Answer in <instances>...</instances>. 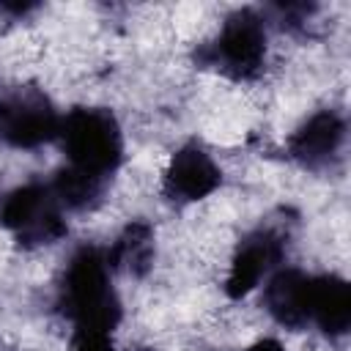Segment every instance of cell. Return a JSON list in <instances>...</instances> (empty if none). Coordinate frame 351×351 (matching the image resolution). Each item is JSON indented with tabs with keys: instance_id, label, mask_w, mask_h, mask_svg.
<instances>
[{
	"instance_id": "11",
	"label": "cell",
	"mask_w": 351,
	"mask_h": 351,
	"mask_svg": "<svg viewBox=\"0 0 351 351\" xmlns=\"http://www.w3.org/2000/svg\"><path fill=\"white\" fill-rule=\"evenodd\" d=\"M104 258L112 274H129L134 280L145 277L154 263V228L143 219L129 222L104 250Z\"/></svg>"
},
{
	"instance_id": "2",
	"label": "cell",
	"mask_w": 351,
	"mask_h": 351,
	"mask_svg": "<svg viewBox=\"0 0 351 351\" xmlns=\"http://www.w3.org/2000/svg\"><path fill=\"white\" fill-rule=\"evenodd\" d=\"M69 167L110 178L123 162V134L104 107H74L60 115L58 132Z\"/></svg>"
},
{
	"instance_id": "4",
	"label": "cell",
	"mask_w": 351,
	"mask_h": 351,
	"mask_svg": "<svg viewBox=\"0 0 351 351\" xmlns=\"http://www.w3.org/2000/svg\"><path fill=\"white\" fill-rule=\"evenodd\" d=\"M0 225L25 250L55 244L69 233L58 197L52 195L49 184L41 181H30L5 195L0 203Z\"/></svg>"
},
{
	"instance_id": "13",
	"label": "cell",
	"mask_w": 351,
	"mask_h": 351,
	"mask_svg": "<svg viewBox=\"0 0 351 351\" xmlns=\"http://www.w3.org/2000/svg\"><path fill=\"white\" fill-rule=\"evenodd\" d=\"M66 351H115V340H112V332L71 329Z\"/></svg>"
},
{
	"instance_id": "8",
	"label": "cell",
	"mask_w": 351,
	"mask_h": 351,
	"mask_svg": "<svg viewBox=\"0 0 351 351\" xmlns=\"http://www.w3.org/2000/svg\"><path fill=\"white\" fill-rule=\"evenodd\" d=\"M343 143H346L343 115L335 110H318L304 123H299V129L288 137V156L307 170H324L340 154Z\"/></svg>"
},
{
	"instance_id": "3",
	"label": "cell",
	"mask_w": 351,
	"mask_h": 351,
	"mask_svg": "<svg viewBox=\"0 0 351 351\" xmlns=\"http://www.w3.org/2000/svg\"><path fill=\"white\" fill-rule=\"evenodd\" d=\"M266 60V22L255 8H236L225 16L219 33L197 47L195 63L230 80H252Z\"/></svg>"
},
{
	"instance_id": "7",
	"label": "cell",
	"mask_w": 351,
	"mask_h": 351,
	"mask_svg": "<svg viewBox=\"0 0 351 351\" xmlns=\"http://www.w3.org/2000/svg\"><path fill=\"white\" fill-rule=\"evenodd\" d=\"M222 184V170L197 143H184L162 176V195L170 203H197Z\"/></svg>"
},
{
	"instance_id": "9",
	"label": "cell",
	"mask_w": 351,
	"mask_h": 351,
	"mask_svg": "<svg viewBox=\"0 0 351 351\" xmlns=\"http://www.w3.org/2000/svg\"><path fill=\"white\" fill-rule=\"evenodd\" d=\"M310 302H313V274L293 266H280L266 277L263 307L280 326L304 329L310 324Z\"/></svg>"
},
{
	"instance_id": "5",
	"label": "cell",
	"mask_w": 351,
	"mask_h": 351,
	"mask_svg": "<svg viewBox=\"0 0 351 351\" xmlns=\"http://www.w3.org/2000/svg\"><path fill=\"white\" fill-rule=\"evenodd\" d=\"M60 115L38 88H16L0 101V140L11 148L33 151L58 140Z\"/></svg>"
},
{
	"instance_id": "10",
	"label": "cell",
	"mask_w": 351,
	"mask_h": 351,
	"mask_svg": "<svg viewBox=\"0 0 351 351\" xmlns=\"http://www.w3.org/2000/svg\"><path fill=\"white\" fill-rule=\"evenodd\" d=\"M310 321L326 337H343L351 329V285L337 274L313 277Z\"/></svg>"
},
{
	"instance_id": "6",
	"label": "cell",
	"mask_w": 351,
	"mask_h": 351,
	"mask_svg": "<svg viewBox=\"0 0 351 351\" xmlns=\"http://www.w3.org/2000/svg\"><path fill=\"white\" fill-rule=\"evenodd\" d=\"M285 244H288V236L274 225H261L250 230L239 241L230 258V269L225 277V293L230 299H244L247 293H252L271 271L280 269Z\"/></svg>"
},
{
	"instance_id": "12",
	"label": "cell",
	"mask_w": 351,
	"mask_h": 351,
	"mask_svg": "<svg viewBox=\"0 0 351 351\" xmlns=\"http://www.w3.org/2000/svg\"><path fill=\"white\" fill-rule=\"evenodd\" d=\"M107 181L110 178H101V176H93V173L66 165L55 173V178L49 181V189L58 197L63 211H93L104 200Z\"/></svg>"
},
{
	"instance_id": "1",
	"label": "cell",
	"mask_w": 351,
	"mask_h": 351,
	"mask_svg": "<svg viewBox=\"0 0 351 351\" xmlns=\"http://www.w3.org/2000/svg\"><path fill=\"white\" fill-rule=\"evenodd\" d=\"M58 310L71 321V329L115 332L121 299L112 288V271L101 247L85 244L69 258L58 285Z\"/></svg>"
},
{
	"instance_id": "14",
	"label": "cell",
	"mask_w": 351,
	"mask_h": 351,
	"mask_svg": "<svg viewBox=\"0 0 351 351\" xmlns=\"http://www.w3.org/2000/svg\"><path fill=\"white\" fill-rule=\"evenodd\" d=\"M244 351H285V348H282L280 340H274V337H263V340H255L252 346H247Z\"/></svg>"
}]
</instances>
